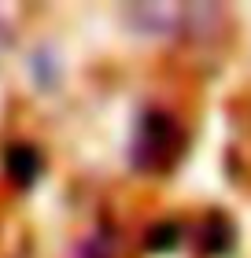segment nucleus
<instances>
[{"label": "nucleus", "mask_w": 251, "mask_h": 258, "mask_svg": "<svg viewBox=\"0 0 251 258\" xmlns=\"http://www.w3.org/2000/svg\"><path fill=\"white\" fill-rule=\"evenodd\" d=\"M8 170L15 173L19 184H26V181H33V173H37V155H33L30 148H15V151H11V166Z\"/></svg>", "instance_id": "1"}]
</instances>
